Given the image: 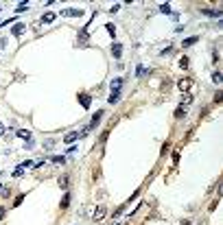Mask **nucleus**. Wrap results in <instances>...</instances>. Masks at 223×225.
Returning <instances> with one entry per match:
<instances>
[{"label":"nucleus","mask_w":223,"mask_h":225,"mask_svg":"<svg viewBox=\"0 0 223 225\" xmlns=\"http://www.w3.org/2000/svg\"><path fill=\"white\" fill-rule=\"evenodd\" d=\"M26 9H29V5H26V2H20V5H18V11H26Z\"/></svg>","instance_id":"22"},{"label":"nucleus","mask_w":223,"mask_h":225,"mask_svg":"<svg viewBox=\"0 0 223 225\" xmlns=\"http://www.w3.org/2000/svg\"><path fill=\"white\" fill-rule=\"evenodd\" d=\"M120 83H123V79H114V81H111V88L118 90V88H120Z\"/></svg>","instance_id":"19"},{"label":"nucleus","mask_w":223,"mask_h":225,"mask_svg":"<svg viewBox=\"0 0 223 225\" xmlns=\"http://www.w3.org/2000/svg\"><path fill=\"white\" fill-rule=\"evenodd\" d=\"M201 13H206V15H221L219 9H201Z\"/></svg>","instance_id":"11"},{"label":"nucleus","mask_w":223,"mask_h":225,"mask_svg":"<svg viewBox=\"0 0 223 225\" xmlns=\"http://www.w3.org/2000/svg\"><path fill=\"white\" fill-rule=\"evenodd\" d=\"M105 212H107L105 205H99V208L94 210V221H103L105 219Z\"/></svg>","instance_id":"2"},{"label":"nucleus","mask_w":223,"mask_h":225,"mask_svg":"<svg viewBox=\"0 0 223 225\" xmlns=\"http://www.w3.org/2000/svg\"><path fill=\"white\" fill-rule=\"evenodd\" d=\"M184 114H186V109H184V105H179L177 109H175V118H182Z\"/></svg>","instance_id":"16"},{"label":"nucleus","mask_w":223,"mask_h":225,"mask_svg":"<svg viewBox=\"0 0 223 225\" xmlns=\"http://www.w3.org/2000/svg\"><path fill=\"white\" fill-rule=\"evenodd\" d=\"M177 162H179V151H175L173 153V164H177Z\"/></svg>","instance_id":"24"},{"label":"nucleus","mask_w":223,"mask_h":225,"mask_svg":"<svg viewBox=\"0 0 223 225\" xmlns=\"http://www.w3.org/2000/svg\"><path fill=\"white\" fill-rule=\"evenodd\" d=\"M199 42V37H186V40H184V48H186V46H192V44H197Z\"/></svg>","instance_id":"10"},{"label":"nucleus","mask_w":223,"mask_h":225,"mask_svg":"<svg viewBox=\"0 0 223 225\" xmlns=\"http://www.w3.org/2000/svg\"><path fill=\"white\" fill-rule=\"evenodd\" d=\"M179 66H182V68H188V66H190V61H188V57H182V61H179Z\"/></svg>","instance_id":"20"},{"label":"nucleus","mask_w":223,"mask_h":225,"mask_svg":"<svg viewBox=\"0 0 223 225\" xmlns=\"http://www.w3.org/2000/svg\"><path fill=\"white\" fill-rule=\"evenodd\" d=\"M116 101H120V90H114L109 96V103H116Z\"/></svg>","instance_id":"13"},{"label":"nucleus","mask_w":223,"mask_h":225,"mask_svg":"<svg viewBox=\"0 0 223 225\" xmlns=\"http://www.w3.org/2000/svg\"><path fill=\"white\" fill-rule=\"evenodd\" d=\"M2 131H5V127H2V123H0V133H2Z\"/></svg>","instance_id":"27"},{"label":"nucleus","mask_w":223,"mask_h":225,"mask_svg":"<svg viewBox=\"0 0 223 225\" xmlns=\"http://www.w3.org/2000/svg\"><path fill=\"white\" fill-rule=\"evenodd\" d=\"M111 55H114L116 59H120V55H123V46H120V44H114V46H111Z\"/></svg>","instance_id":"7"},{"label":"nucleus","mask_w":223,"mask_h":225,"mask_svg":"<svg viewBox=\"0 0 223 225\" xmlns=\"http://www.w3.org/2000/svg\"><path fill=\"white\" fill-rule=\"evenodd\" d=\"M107 31H109V35H111V37L116 35V31H114V26H111V24H107Z\"/></svg>","instance_id":"25"},{"label":"nucleus","mask_w":223,"mask_h":225,"mask_svg":"<svg viewBox=\"0 0 223 225\" xmlns=\"http://www.w3.org/2000/svg\"><path fill=\"white\" fill-rule=\"evenodd\" d=\"M53 20H55V13H44V15H42V22H44V24H50Z\"/></svg>","instance_id":"9"},{"label":"nucleus","mask_w":223,"mask_h":225,"mask_svg":"<svg viewBox=\"0 0 223 225\" xmlns=\"http://www.w3.org/2000/svg\"><path fill=\"white\" fill-rule=\"evenodd\" d=\"M136 74H138V77H142V74H147V70L142 68V66H138V70H136Z\"/></svg>","instance_id":"21"},{"label":"nucleus","mask_w":223,"mask_h":225,"mask_svg":"<svg viewBox=\"0 0 223 225\" xmlns=\"http://www.w3.org/2000/svg\"><path fill=\"white\" fill-rule=\"evenodd\" d=\"M182 225H190V223H188V221H182Z\"/></svg>","instance_id":"28"},{"label":"nucleus","mask_w":223,"mask_h":225,"mask_svg":"<svg viewBox=\"0 0 223 225\" xmlns=\"http://www.w3.org/2000/svg\"><path fill=\"white\" fill-rule=\"evenodd\" d=\"M5 214H7V210H5V208H0V221L5 219Z\"/></svg>","instance_id":"26"},{"label":"nucleus","mask_w":223,"mask_h":225,"mask_svg":"<svg viewBox=\"0 0 223 225\" xmlns=\"http://www.w3.org/2000/svg\"><path fill=\"white\" fill-rule=\"evenodd\" d=\"M81 13H83L81 9H63V11H61V15H66V18H77Z\"/></svg>","instance_id":"1"},{"label":"nucleus","mask_w":223,"mask_h":225,"mask_svg":"<svg viewBox=\"0 0 223 225\" xmlns=\"http://www.w3.org/2000/svg\"><path fill=\"white\" fill-rule=\"evenodd\" d=\"M101 118H103V111L99 109L96 114H94V118H92V123L88 125V129H96V125H99V120H101Z\"/></svg>","instance_id":"3"},{"label":"nucleus","mask_w":223,"mask_h":225,"mask_svg":"<svg viewBox=\"0 0 223 225\" xmlns=\"http://www.w3.org/2000/svg\"><path fill=\"white\" fill-rule=\"evenodd\" d=\"M79 103H81V105L88 109V107H90V103H92V98H90L88 94H79Z\"/></svg>","instance_id":"6"},{"label":"nucleus","mask_w":223,"mask_h":225,"mask_svg":"<svg viewBox=\"0 0 223 225\" xmlns=\"http://www.w3.org/2000/svg\"><path fill=\"white\" fill-rule=\"evenodd\" d=\"M18 136H20V138H26V140H31V133H29V131H24V129L18 131Z\"/></svg>","instance_id":"18"},{"label":"nucleus","mask_w":223,"mask_h":225,"mask_svg":"<svg viewBox=\"0 0 223 225\" xmlns=\"http://www.w3.org/2000/svg\"><path fill=\"white\" fill-rule=\"evenodd\" d=\"M59 186H61L63 190L68 188V175H61V177H59Z\"/></svg>","instance_id":"14"},{"label":"nucleus","mask_w":223,"mask_h":225,"mask_svg":"<svg viewBox=\"0 0 223 225\" xmlns=\"http://www.w3.org/2000/svg\"><path fill=\"white\" fill-rule=\"evenodd\" d=\"M160 11H162V13H169V11H171V7H169V5H162V7H160Z\"/></svg>","instance_id":"23"},{"label":"nucleus","mask_w":223,"mask_h":225,"mask_svg":"<svg viewBox=\"0 0 223 225\" xmlns=\"http://www.w3.org/2000/svg\"><path fill=\"white\" fill-rule=\"evenodd\" d=\"M212 81H215V83H221V81H223V74H221V72H215V74H212Z\"/></svg>","instance_id":"17"},{"label":"nucleus","mask_w":223,"mask_h":225,"mask_svg":"<svg viewBox=\"0 0 223 225\" xmlns=\"http://www.w3.org/2000/svg\"><path fill=\"white\" fill-rule=\"evenodd\" d=\"M77 138H79V131H68V133L63 136V142H74Z\"/></svg>","instance_id":"5"},{"label":"nucleus","mask_w":223,"mask_h":225,"mask_svg":"<svg viewBox=\"0 0 223 225\" xmlns=\"http://www.w3.org/2000/svg\"><path fill=\"white\" fill-rule=\"evenodd\" d=\"M68 205H70V194L66 192V194H63V199H61V210H66Z\"/></svg>","instance_id":"12"},{"label":"nucleus","mask_w":223,"mask_h":225,"mask_svg":"<svg viewBox=\"0 0 223 225\" xmlns=\"http://www.w3.org/2000/svg\"><path fill=\"white\" fill-rule=\"evenodd\" d=\"M50 160H53L55 164H63V162H66V157H63V155H53Z\"/></svg>","instance_id":"15"},{"label":"nucleus","mask_w":223,"mask_h":225,"mask_svg":"<svg viewBox=\"0 0 223 225\" xmlns=\"http://www.w3.org/2000/svg\"><path fill=\"white\" fill-rule=\"evenodd\" d=\"M177 85H179V90H182V92H186V90L190 88V79H182V81L177 83Z\"/></svg>","instance_id":"8"},{"label":"nucleus","mask_w":223,"mask_h":225,"mask_svg":"<svg viewBox=\"0 0 223 225\" xmlns=\"http://www.w3.org/2000/svg\"><path fill=\"white\" fill-rule=\"evenodd\" d=\"M24 29H26V24H22V22H18V24L13 26V29H11V33H13V35L18 37V35H22V33H24Z\"/></svg>","instance_id":"4"}]
</instances>
